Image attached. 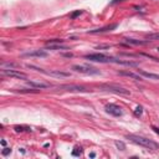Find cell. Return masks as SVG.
I'll return each instance as SVG.
<instances>
[{"instance_id":"obj_1","label":"cell","mask_w":159,"mask_h":159,"mask_svg":"<svg viewBox=\"0 0 159 159\" xmlns=\"http://www.w3.org/2000/svg\"><path fill=\"white\" fill-rule=\"evenodd\" d=\"M83 58L86 60H90L92 62H101V64H108V62H113V64H119V65H124V66H129V67H138V64L137 62H133V61H124V60H119V58H116V57H112V56H107L105 54H88V55H85Z\"/></svg>"},{"instance_id":"obj_2","label":"cell","mask_w":159,"mask_h":159,"mask_svg":"<svg viewBox=\"0 0 159 159\" xmlns=\"http://www.w3.org/2000/svg\"><path fill=\"white\" fill-rule=\"evenodd\" d=\"M127 139H129V141L137 146H141V147H144L147 149H152V150H155L159 148V144L154 141H152V139H148L146 137H142V135H137V134H128L126 135Z\"/></svg>"},{"instance_id":"obj_3","label":"cell","mask_w":159,"mask_h":159,"mask_svg":"<svg viewBox=\"0 0 159 159\" xmlns=\"http://www.w3.org/2000/svg\"><path fill=\"white\" fill-rule=\"evenodd\" d=\"M71 68L75 72L83 73V75H101L99 70H97L92 66H88V65H73Z\"/></svg>"},{"instance_id":"obj_4","label":"cell","mask_w":159,"mask_h":159,"mask_svg":"<svg viewBox=\"0 0 159 159\" xmlns=\"http://www.w3.org/2000/svg\"><path fill=\"white\" fill-rule=\"evenodd\" d=\"M29 68H34L35 71L37 72H41V73H45L47 76H52V77H70V72H65V71H60V70H52V71H46L44 68H40V67H36V66H30L28 65Z\"/></svg>"},{"instance_id":"obj_5","label":"cell","mask_w":159,"mask_h":159,"mask_svg":"<svg viewBox=\"0 0 159 159\" xmlns=\"http://www.w3.org/2000/svg\"><path fill=\"white\" fill-rule=\"evenodd\" d=\"M101 88L103 91H108V92H113V93H117V94H131L129 90H126L121 86H118V85H113V83H105L101 86Z\"/></svg>"},{"instance_id":"obj_6","label":"cell","mask_w":159,"mask_h":159,"mask_svg":"<svg viewBox=\"0 0 159 159\" xmlns=\"http://www.w3.org/2000/svg\"><path fill=\"white\" fill-rule=\"evenodd\" d=\"M2 73L4 76H8V77L20 78V80H28V75L25 72H21V71H19V70H14V68H3Z\"/></svg>"},{"instance_id":"obj_7","label":"cell","mask_w":159,"mask_h":159,"mask_svg":"<svg viewBox=\"0 0 159 159\" xmlns=\"http://www.w3.org/2000/svg\"><path fill=\"white\" fill-rule=\"evenodd\" d=\"M58 90H62V91H67V92H88L90 90L83 87V86H80V85H61L57 87Z\"/></svg>"},{"instance_id":"obj_8","label":"cell","mask_w":159,"mask_h":159,"mask_svg":"<svg viewBox=\"0 0 159 159\" xmlns=\"http://www.w3.org/2000/svg\"><path fill=\"white\" fill-rule=\"evenodd\" d=\"M26 83L32 87V88H37V90H45V88H50L52 87L51 83L49 82H44V81H37V80H30V81H26Z\"/></svg>"},{"instance_id":"obj_9","label":"cell","mask_w":159,"mask_h":159,"mask_svg":"<svg viewBox=\"0 0 159 159\" xmlns=\"http://www.w3.org/2000/svg\"><path fill=\"white\" fill-rule=\"evenodd\" d=\"M105 109H106V112H107V113H109V114H111V116H113V117H121V116L123 114L122 108L119 107V106H117V105H113V103L106 105Z\"/></svg>"},{"instance_id":"obj_10","label":"cell","mask_w":159,"mask_h":159,"mask_svg":"<svg viewBox=\"0 0 159 159\" xmlns=\"http://www.w3.org/2000/svg\"><path fill=\"white\" fill-rule=\"evenodd\" d=\"M24 57H47L49 54L45 50H35V51H30V52H25L23 54Z\"/></svg>"},{"instance_id":"obj_11","label":"cell","mask_w":159,"mask_h":159,"mask_svg":"<svg viewBox=\"0 0 159 159\" xmlns=\"http://www.w3.org/2000/svg\"><path fill=\"white\" fill-rule=\"evenodd\" d=\"M117 28V24H112V25H108V26H105V28H101V29H94V30H90L88 34H102V32H107V31H112Z\"/></svg>"},{"instance_id":"obj_12","label":"cell","mask_w":159,"mask_h":159,"mask_svg":"<svg viewBox=\"0 0 159 159\" xmlns=\"http://www.w3.org/2000/svg\"><path fill=\"white\" fill-rule=\"evenodd\" d=\"M118 75L119 76H126V77L133 78V80H135V81H141V80H142V77H141V75H139V73L137 75V73H133L131 71H119Z\"/></svg>"},{"instance_id":"obj_13","label":"cell","mask_w":159,"mask_h":159,"mask_svg":"<svg viewBox=\"0 0 159 159\" xmlns=\"http://www.w3.org/2000/svg\"><path fill=\"white\" fill-rule=\"evenodd\" d=\"M123 40L129 45H147V44H149V40H147V41H142V40H135V39H129V37H126Z\"/></svg>"},{"instance_id":"obj_14","label":"cell","mask_w":159,"mask_h":159,"mask_svg":"<svg viewBox=\"0 0 159 159\" xmlns=\"http://www.w3.org/2000/svg\"><path fill=\"white\" fill-rule=\"evenodd\" d=\"M139 75L146 77V78H149V80H159V75L157 73H150V72H146L143 70H139Z\"/></svg>"},{"instance_id":"obj_15","label":"cell","mask_w":159,"mask_h":159,"mask_svg":"<svg viewBox=\"0 0 159 159\" xmlns=\"http://www.w3.org/2000/svg\"><path fill=\"white\" fill-rule=\"evenodd\" d=\"M47 49L49 50H70V47L64 46L62 44H50L47 45Z\"/></svg>"},{"instance_id":"obj_16","label":"cell","mask_w":159,"mask_h":159,"mask_svg":"<svg viewBox=\"0 0 159 159\" xmlns=\"http://www.w3.org/2000/svg\"><path fill=\"white\" fill-rule=\"evenodd\" d=\"M15 132H31V128L28 126H15Z\"/></svg>"},{"instance_id":"obj_17","label":"cell","mask_w":159,"mask_h":159,"mask_svg":"<svg viewBox=\"0 0 159 159\" xmlns=\"http://www.w3.org/2000/svg\"><path fill=\"white\" fill-rule=\"evenodd\" d=\"M2 67H3V68H5V67L14 68V67H19V64H15V62H3V64H2Z\"/></svg>"},{"instance_id":"obj_18","label":"cell","mask_w":159,"mask_h":159,"mask_svg":"<svg viewBox=\"0 0 159 159\" xmlns=\"http://www.w3.org/2000/svg\"><path fill=\"white\" fill-rule=\"evenodd\" d=\"M82 154V148L81 147H75V149L72 150V155L73 157H80Z\"/></svg>"},{"instance_id":"obj_19","label":"cell","mask_w":159,"mask_h":159,"mask_svg":"<svg viewBox=\"0 0 159 159\" xmlns=\"http://www.w3.org/2000/svg\"><path fill=\"white\" fill-rule=\"evenodd\" d=\"M142 113H143V107H142V106H137L135 109H134V114H135V117H141Z\"/></svg>"},{"instance_id":"obj_20","label":"cell","mask_w":159,"mask_h":159,"mask_svg":"<svg viewBox=\"0 0 159 159\" xmlns=\"http://www.w3.org/2000/svg\"><path fill=\"white\" fill-rule=\"evenodd\" d=\"M114 144H116V147L119 149V150H126V144L123 143V142H119V141H116L114 142Z\"/></svg>"},{"instance_id":"obj_21","label":"cell","mask_w":159,"mask_h":159,"mask_svg":"<svg viewBox=\"0 0 159 159\" xmlns=\"http://www.w3.org/2000/svg\"><path fill=\"white\" fill-rule=\"evenodd\" d=\"M147 39L148 40H158V41H159V32H157V34H148Z\"/></svg>"},{"instance_id":"obj_22","label":"cell","mask_w":159,"mask_h":159,"mask_svg":"<svg viewBox=\"0 0 159 159\" xmlns=\"http://www.w3.org/2000/svg\"><path fill=\"white\" fill-rule=\"evenodd\" d=\"M81 14H82V10H77V11H75V13L71 14V19H76L78 15H81Z\"/></svg>"},{"instance_id":"obj_23","label":"cell","mask_w":159,"mask_h":159,"mask_svg":"<svg viewBox=\"0 0 159 159\" xmlns=\"http://www.w3.org/2000/svg\"><path fill=\"white\" fill-rule=\"evenodd\" d=\"M10 153H11V149H10V148H4V150L2 152L3 155H8V154H10Z\"/></svg>"},{"instance_id":"obj_24","label":"cell","mask_w":159,"mask_h":159,"mask_svg":"<svg viewBox=\"0 0 159 159\" xmlns=\"http://www.w3.org/2000/svg\"><path fill=\"white\" fill-rule=\"evenodd\" d=\"M122 2H124V0H112L111 5H114V4H117V3H122Z\"/></svg>"},{"instance_id":"obj_25","label":"cell","mask_w":159,"mask_h":159,"mask_svg":"<svg viewBox=\"0 0 159 159\" xmlns=\"http://www.w3.org/2000/svg\"><path fill=\"white\" fill-rule=\"evenodd\" d=\"M112 45H99L97 49H108V47H111Z\"/></svg>"},{"instance_id":"obj_26","label":"cell","mask_w":159,"mask_h":159,"mask_svg":"<svg viewBox=\"0 0 159 159\" xmlns=\"http://www.w3.org/2000/svg\"><path fill=\"white\" fill-rule=\"evenodd\" d=\"M152 129H153L157 134H159V128H157V127H154V126H152Z\"/></svg>"},{"instance_id":"obj_27","label":"cell","mask_w":159,"mask_h":159,"mask_svg":"<svg viewBox=\"0 0 159 159\" xmlns=\"http://www.w3.org/2000/svg\"><path fill=\"white\" fill-rule=\"evenodd\" d=\"M62 56H65V57H72L73 55L72 54H62Z\"/></svg>"},{"instance_id":"obj_28","label":"cell","mask_w":159,"mask_h":159,"mask_svg":"<svg viewBox=\"0 0 159 159\" xmlns=\"http://www.w3.org/2000/svg\"><path fill=\"white\" fill-rule=\"evenodd\" d=\"M90 157H91V158H94V157H96V154H94V153H91V154H90Z\"/></svg>"},{"instance_id":"obj_29","label":"cell","mask_w":159,"mask_h":159,"mask_svg":"<svg viewBox=\"0 0 159 159\" xmlns=\"http://www.w3.org/2000/svg\"><path fill=\"white\" fill-rule=\"evenodd\" d=\"M2 146H6V142H5V141H2Z\"/></svg>"},{"instance_id":"obj_30","label":"cell","mask_w":159,"mask_h":159,"mask_svg":"<svg viewBox=\"0 0 159 159\" xmlns=\"http://www.w3.org/2000/svg\"><path fill=\"white\" fill-rule=\"evenodd\" d=\"M157 51H158V52H159V47H157Z\"/></svg>"}]
</instances>
